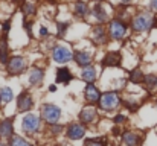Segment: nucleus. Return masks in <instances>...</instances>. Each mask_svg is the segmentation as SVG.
<instances>
[{
  "label": "nucleus",
  "instance_id": "1",
  "mask_svg": "<svg viewBox=\"0 0 157 146\" xmlns=\"http://www.w3.org/2000/svg\"><path fill=\"white\" fill-rule=\"evenodd\" d=\"M154 21L153 11H139L130 18V29L136 34H144L154 26Z\"/></svg>",
  "mask_w": 157,
  "mask_h": 146
},
{
  "label": "nucleus",
  "instance_id": "2",
  "mask_svg": "<svg viewBox=\"0 0 157 146\" xmlns=\"http://www.w3.org/2000/svg\"><path fill=\"white\" fill-rule=\"evenodd\" d=\"M107 29H108L110 41H122L130 34V21L113 15L107 23Z\"/></svg>",
  "mask_w": 157,
  "mask_h": 146
},
{
  "label": "nucleus",
  "instance_id": "3",
  "mask_svg": "<svg viewBox=\"0 0 157 146\" xmlns=\"http://www.w3.org/2000/svg\"><path fill=\"white\" fill-rule=\"evenodd\" d=\"M21 131L23 134L32 137V136H37L40 133H43L44 129V122L41 119L40 114H35V113H25L23 117H21Z\"/></svg>",
  "mask_w": 157,
  "mask_h": 146
},
{
  "label": "nucleus",
  "instance_id": "4",
  "mask_svg": "<svg viewBox=\"0 0 157 146\" xmlns=\"http://www.w3.org/2000/svg\"><path fill=\"white\" fill-rule=\"evenodd\" d=\"M122 107V96L117 90H107L104 92L99 102H98V108L101 113H114Z\"/></svg>",
  "mask_w": 157,
  "mask_h": 146
},
{
  "label": "nucleus",
  "instance_id": "5",
  "mask_svg": "<svg viewBox=\"0 0 157 146\" xmlns=\"http://www.w3.org/2000/svg\"><path fill=\"white\" fill-rule=\"evenodd\" d=\"M51 58L55 64L66 66L70 61H73V49L66 43H56L51 49Z\"/></svg>",
  "mask_w": 157,
  "mask_h": 146
},
{
  "label": "nucleus",
  "instance_id": "6",
  "mask_svg": "<svg viewBox=\"0 0 157 146\" xmlns=\"http://www.w3.org/2000/svg\"><path fill=\"white\" fill-rule=\"evenodd\" d=\"M6 73L9 76H20L28 72L29 69V61L25 55H11L8 64L5 66Z\"/></svg>",
  "mask_w": 157,
  "mask_h": 146
},
{
  "label": "nucleus",
  "instance_id": "7",
  "mask_svg": "<svg viewBox=\"0 0 157 146\" xmlns=\"http://www.w3.org/2000/svg\"><path fill=\"white\" fill-rule=\"evenodd\" d=\"M40 116H41L44 125L49 126V125L58 123V122L61 120V117H63V110H61L58 105L48 102V103H43V105H41V108H40Z\"/></svg>",
  "mask_w": 157,
  "mask_h": 146
},
{
  "label": "nucleus",
  "instance_id": "8",
  "mask_svg": "<svg viewBox=\"0 0 157 146\" xmlns=\"http://www.w3.org/2000/svg\"><path fill=\"white\" fill-rule=\"evenodd\" d=\"M86 134H87V126L84 123H81L79 120L78 122H70L66 125V129H64V137L70 142H79V140H84L86 139Z\"/></svg>",
  "mask_w": 157,
  "mask_h": 146
},
{
  "label": "nucleus",
  "instance_id": "9",
  "mask_svg": "<svg viewBox=\"0 0 157 146\" xmlns=\"http://www.w3.org/2000/svg\"><path fill=\"white\" fill-rule=\"evenodd\" d=\"M90 17L95 20V23H104L107 24L108 20L113 17V14L108 11V5H105L104 0L95 2L90 9Z\"/></svg>",
  "mask_w": 157,
  "mask_h": 146
},
{
  "label": "nucleus",
  "instance_id": "10",
  "mask_svg": "<svg viewBox=\"0 0 157 146\" xmlns=\"http://www.w3.org/2000/svg\"><path fill=\"white\" fill-rule=\"evenodd\" d=\"M90 41L96 46H104L110 41V37H108V29H107V24L104 23H95L90 29Z\"/></svg>",
  "mask_w": 157,
  "mask_h": 146
},
{
  "label": "nucleus",
  "instance_id": "11",
  "mask_svg": "<svg viewBox=\"0 0 157 146\" xmlns=\"http://www.w3.org/2000/svg\"><path fill=\"white\" fill-rule=\"evenodd\" d=\"M99 108H98V105H92V103H87V105H84L82 108H81V111H79V116H78V120L81 122V123H84L87 128L90 126V125H93L95 122H98V119H99Z\"/></svg>",
  "mask_w": 157,
  "mask_h": 146
},
{
  "label": "nucleus",
  "instance_id": "12",
  "mask_svg": "<svg viewBox=\"0 0 157 146\" xmlns=\"http://www.w3.org/2000/svg\"><path fill=\"white\" fill-rule=\"evenodd\" d=\"M34 105H35L34 96L31 95L29 90H23L15 99V108H17V113H20V114L29 113L34 108Z\"/></svg>",
  "mask_w": 157,
  "mask_h": 146
},
{
  "label": "nucleus",
  "instance_id": "13",
  "mask_svg": "<svg viewBox=\"0 0 157 146\" xmlns=\"http://www.w3.org/2000/svg\"><path fill=\"white\" fill-rule=\"evenodd\" d=\"M73 61H75V64H76L79 69L93 64V50L75 49V50H73Z\"/></svg>",
  "mask_w": 157,
  "mask_h": 146
},
{
  "label": "nucleus",
  "instance_id": "14",
  "mask_svg": "<svg viewBox=\"0 0 157 146\" xmlns=\"http://www.w3.org/2000/svg\"><path fill=\"white\" fill-rule=\"evenodd\" d=\"M44 69L40 66H32L28 69V82L31 87H40L44 82Z\"/></svg>",
  "mask_w": 157,
  "mask_h": 146
},
{
  "label": "nucleus",
  "instance_id": "15",
  "mask_svg": "<svg viewBox=\"0 0 157 146\" xmlns=\"http://www.w3.org/2000/svg\"><path fill=\"white\" fill-rule=\"evenodd\" d=\"M101 95H102V92L99 90V87L95 82H87L84 85V100H86V103L98 105Z\"/></svg>",
  "mask_w": 157,
  "mask_h": 146
},
{
  "label": "nucleus",
  "instance_id": "16",
  "mask_svg": "<svg viewBox=\"0 0 157 146\" xmlns=\"http://www.w3.org/2000/svg\"><path fill=\"white\" fill-rule=\"evenodd\" d=\"M90 9L92 6L86 0H76L72 5V14L78 20H87L90 17Z\"/></svg>",
  "mask_w": 157,
  "mask_h": 146
},
{
  "label": "nucleus",
  "instance_id": "17",
  "mask_svg": "<svg viewBox=\"0 0 157 146\" xmlns=\"http://www.w3.org/2000/svg\"><path fill=\"white\" fill-rule=\"evenodd\" d=\"M121 62H122V53L117 52V50H108L101 59V66L108 67V69L121 67Z\"/></svg>",
  "mask_w": 157,
  "mask_h": 146
},
{
  "label": "nucleus",
  "instance_id": "18",
  "mask_svg": "<svg viewBox=\"0 0 157 146\" xmlns=\"http://www.w3.org/2000/svg\"><path fill=\"white\" fill-rule=\"evenodd\" d=\"M15 134V126H14V117H6L0 120V140H9Z\"/></svg>",
  "mask_w": 157,
  "mask_h": 146
},
{
  "label": "nucleus",
  "instance_id": "19",
  "mask_svg": "<svg viewBox=\"0 0 157 146\" xmlns=\"http://www.w3.org/2000/svg\"><path fill=\"white\" fill-rule=\"evenodd\" d=\"M75 79V75L72 73V70L66 66H59L56 69V75H55V81L56 84H63V85H69L72 81Z\"/></svg>",
  "mask_w": 157,
  "mask_h": 146
},
{
  "label": "nucleus",
  "instance_id": "20",
  "mask_svg": "<svg viewBox=\"0 0 157 146\" xmlns=\"http://www.w3.org/2000/svg\"><path fill=\"white\" fill-rule=\"evenodd\" d=\"M121 143L127 146H136L144 143V136H140L137 131H122L121 134Z\"/></svg>",
  "mask_w": 157,
  "mask_h": 146
},
{
  "label": "nucleus",
  "instance_id": "21",
  "mask_svg": "<svg viewBox=\"0 0 157 146\" xmlns=\"http://www.w3.org/2000/svg\"><path fill=\"white\" fill-rule=\"evenodd\" d=\"M79 78L84 84L87 82H96L98 78H99V72H98V67L95 64H90L87 67H82L81 72H79Z\"/></svg>",
  "mask_w": 157,
  "mask_h": 146
},
{
  "label": "nucleus",
  "instance_id": "22",
  "mask_svg": "<svg viewBox=\"0 0 157 146\" xmlns=\"http://www.w3.org/2000/svg\"><path fill=\"white\" fill-rule=\"evenodd\" d=\"M20 11H21V14H23L26 18H32V17L37 15L38 8H37V5H35L34 2H31V0H21Z\"/></svg>",
  "mask_w": 157,
  "mask_h": 146
},
{
  "label": "nucleus",
  "instance_id": "23",
  "mask_svg": "<svg viewBox=\"0 0 157 146\" xmlns=\"http://www.w3.org/2000/svg\"><path fill=\"white\" fill-rule=\"evenodd\" d=\"M144 79H145V73L142 72V69L134 67V69L130 70V73H128V81H130L131 84L140 85V84H144Z\"/></svg>",
  "mask_w": 157,
  "mask_h": 146
},
{
  "label": "nucleus",
  "instance_id": "24",
  "mask_svg": "<svg viewBox=\"0 0 157 146\" xmlns=\"http://www.w3.org/2000/svg\"><path fill=\"white\" fill-rule=\"evenodd\" d=\"M0 99H2V107H6L8 103H11L14 100V92L11 87L3 85L0 87Z\"/></svg>",
  "mask_w": 157,
  "mask_h": 146
},
{
  "label": "nucleus",
  "instance_id": "25",
  "mask_svg": "<svg viewBox=\"0 0 157 146\" xmlns=\"http://www.w3.org/2000/svg\"><path fill=\"white\" fill-rule=\"evenodd\" d=\"M6 143H8V145H11V146H28V145H32V142H31V140H28L26 137L18 136V134H14V136H12Z\"/></svg>",
  "mask_w": 157,
  "mask_h": 146
},
{
  "label": "nucleus",
  "instance_id": "26",
  "mask_svg": "<svg viewBox=\"0 0 157 146\" xmlns=\"http://www.w3.org/2000/svg\"><path fill=\"white\" fill-rule=\"evenodd\" d=\"M144 85H145V88H147L148 92L156 90V87H157V75H154V73H148V75H145Z\"/></svg>",
  "mask_w": 157,
  "mask_h": 146
},
{
  "label": "nucleus",
  "instance_id": "27",
  "mask_svg": "<svg viewBox=\"0 0 157 146\" xmlns=\"http://www.w3.org/2000/svg\"><path fill=\"white\" fill-rule=\"evenodd\" d=\"M64 129H66V126L63 123H59V122L48 126V133L51 134V137H59V136H63L64 134Z\"/></svg>",
  "mask_w": 157,
  "mask_h": 146
},
{
  "label": "nucleus",
  "instance_id": "28",
  "mask_svg": "<svg viewBox=\"0 0 157 146\" xmlns=\"http://www.w3.org/2000/svg\"><path fill=\"white\" fill-rule=\"evenodd\" d=\"M70 28L69 21H56V38H64Z\"/></svg>",
  "mask_w": 157,
  "mask_h": 146
},
{
  "label": "nucleus",
  "instance_id": "29",
  "mask_svg": "<svg viewBox=\"0 0 157 146\" xmlns=\"http://www.w3.org/2000/svg\"><path fill=\"white\" fill-rule=\"evenodd\" d=\"M84 145H108V140L98 136V137H92V139H84Z\"/></svg>",
  "mask_w": 157,
  "mask_h": 146
},
{
  "label": "nucleus",
  "instance_id": "30",
  "mask_svg": "<svg viewBox=\"0 0 157 146\" xmlns=\"http://www.w3.org/2000/svg\"><path fill=\"white\" fill-rule=\"evenodd\" d=\"M11 29H12V20H11V18H6V20L2 23L0 35H3V37H8V35H9V32H11Z\"/></svg>",
  "mask_w": 157,
  "mask_h": 146
},
{
  "label": "nucleus",
  "instance_id": "31",
  "mask_svg": "<svg viewBox=\"0 0 157 146\" xmlns=\"http://www.w3.org/2000/svg\"><path fill=\"white\" fill-rule=\"evenodd\" d=\"M127 116L124 114V113H116L114 116H113V119H111V122L114 123V125H119V126H122V125H125L127 123Z\"/></svg>",
  "mask_w": 157,
  "mask_h": 146
},
{
  "label": "nucleus",
  "instance_id": "32",
  "mask_svg": "<svg viewBox=\"0 0 157 146\" xmlns=\"http://www.w3.org/2000/svg\"><path fill=\"white\" fill-rule=\"evenodd\" d=\"M38 37H40V38H43V40H48V38L51 37L49 29H48L46 26H40V28H38Z\"/></svg>",
  "mask_w": 157,
  "mask_h": 146
},
{
  "label": "nucleus",
  "instance_id": "33",
  "mask_svg": "<svg viewBox=\"0 0 157 146\" xmlns=\"http://www.w3.org/2000/svg\"><path fill=\"white\" fill-rule=\"evenodd\" d=\"M150 11H153V12H157V0H150Z\"/></svg>",
  "mask_w": 157,
  "mask_h": 146
},
{
  "label": "nucleus",
  "instance_id": "34",
  "mask_svg": "<svg viewBox=\"0 0 157 146\" xmlns=\"http://www.w3.org/2000/svg\"><path fill=\"white\" fill-rule=\"evenodd\" d=\"M119 3H121V5H133L134 0H119Z\"/></svg>",
  "mask_w": 157,
  "mask_h": 146
},
{
  "label": "nucleus",
  "instance_id": "35",
  "mask_svg": "<svg viewBox=\"0 0 157 146\" xmlns=\"http://www.w3.org/2000/svg\"><path fill=\"white\" fill-rule=\"evenodd\" d=\"M49 92H51V93H55V92H56V85H55V84L49 85Z\"/></svg>",
  "mask_w": 157,
  "mask_h": 146
},
{
  "label": "nucleus",
  "instance_id": "36",
  "mask_svg": "<svg viewBox=\"0 0 157 146\" xmlns=\"http://www.w3.org/2000/svg\"><path fill=\"white\" fill-rule=\"evenodd\" d=\"M20 2H21V0H11L12 5H17V3H20Z\"/></svg>",
  "mask_w": 157,
  "mask_h": 146
},
{
  "label": "nucleus",
  "instance_id": "37",
  "mask_svg": "<svg viewBox=\"0 0 157 146\" xmlns=\"http://www.w3.org/2000/svg\"><path fill=\"white\" fill-rule=\"evenodd\" d=\"M154 26H156V28H157V18H156V21H154Z\"/></svg>",
  "mask_w": 157,
  "mask_h": 146
},
{
  "label": "nucleus",
  "instance_id": "38",
  "mask_svg": "<svg viewBox=\"0 0 157 146\" xmlns=\"http://www.w3.org/2000/svg\"><path fill=\"white\" fill-rule=\"evenodd\" d=\"M0 107H2V99H0Z\"/></svg>",
  "mask_w": 157,
  "mask_h": 146
},
{
  "label": "nucleus",
  "instance_id": "39",
  "mask_svg": "<svg viewBox=\"0 0 157 146\" xmlns=\"http://www.w3.org/2000/svg\"><path fill=\"white\" fill-rule=\"evenodd\" d=\"M93 2H99V0H93Z\"/></svg>",
  "mask_w": 157,
  "mask_h": 146
},
{
  "label": "nucleus",
  "instance_id": "40",
  "mask_svg": "<svg viewBox=\"0 0 157 146\" xmlns=\"http://www.w3.org/2000/svg\"><path fill=\"white\" fill-rule=\"evenodd\" d=\"M156 105H157V100H156Z\"/></svg>",
  "mask_w": 157,
  "mask_h": 146
},
{
  "label": "nucleus",
  "instance_id": "41",
  "mask_svg": "<svg viewBox=\"0 0 157 146\" xmlns=\"http://www.w3.org/2000/svg\"><path fill=\"white\" fill-rule=\"evenodd\" d=\"M0 66H2V64H0Z\"/></svg>",
  "mask_w": 157,
  "mask_h": 146
}]
</instances>
